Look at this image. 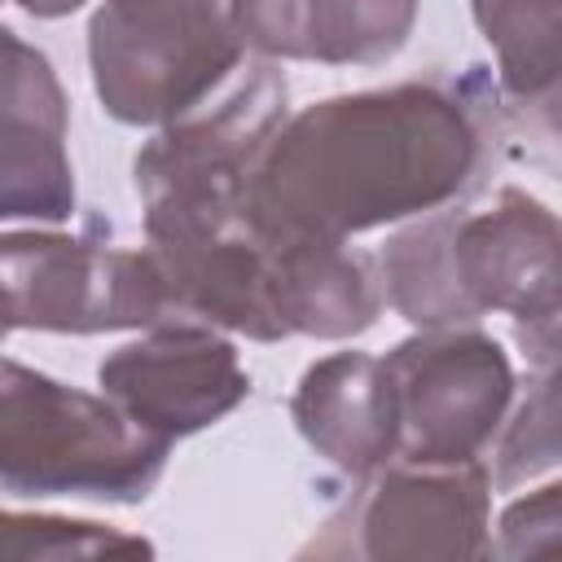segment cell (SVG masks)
I'll list each match as a JSON object with an SVG mask.
<instances>
[{"label":"cell","mask_w":562,"mask_h":562,"mask_svg":"<svg viewBox=\"0 0 562 562\" xmlns=\"http://www.w3.org/2000/svg\"><path fill=\"white\" fill-rule=\"evenodd\" d=\"M483 149V114L443 83L325 97L268 136L250 171L246 224L272 241H351L461 198L479 180Z\"/></svg>","instance_id":"obj_1"},{"label":"cell","mask_w":562,"mask_h":562,"mask_svg":"<svg viewBox=\"0 0 562 562\" xmlns=\"http://www.w3.org/2000/svg\"><path fill=\"white\" fill-rule=\"evenodd\" d=\"M558 215L522 193L501 189L479 211H426L378 255L382 303L417 329L479 325L505 312L540 369L558 360Z\"/></svg>","instance_id":"obj_2"},{"label":"cell","mask_w":562,"mask_h":562,"mask_svg":"<svg viewBox=\"0 0 562 562\" xmlns=\"http://www.w3.org/2000/svg\"><path fill=\"white\" fill-rule=\"evenodd\" d=\"M285 114V75L259 57L237 66L220 101L162 123L132 162L149 250L171 255L241 228L250 171Z\"/></svg>","instance_id":"obj_3"},{"label":"cell","mask_w":562,"mask_h":562,"mask_svg":"<svg viewBox=\"0 0 562 562\" xmlns=\"http://www.w3.org/2000/svg\"><path fill=\"white\" fill-rule=\"evenodd\" d=\"M167 452L171 439L132 422L110 395L0 356V492L140 505Z\"/></svg>","instance_id":"obj_4"},{"label":"cell","mask_w":562,"mask_h":562,"mask_svg":"<svg viewBox=\"0 0 562 562\" xmlns=\"http://www.w3.org/2000/svg\"><path fill=\"white\" fill-rule=\"evenodd\" d=\"M228 0H101L88 66L101 110L127 127H162L211 101L241 66Z\"/></svg>","instance_id":"obj_5"},{"label":"cell","mask_w":562,"mask_h":562,"mask_svg":"<svg viewBox=\"0 0 562 562\" xmlns=\"http://www.w3.org/2000/svg\"><path fill=\"white\" fill-rule=\"evenodd\" d=\"M0 303L13 329L114 334L171 321L162 272L145 250L48 228L0 233Z\"/></svg>","instance_id":"obj_6"},{"label":"cell","mask_w":562,"mask_h":562,"mask_svg":"<svg viewBox=\"0 0 562 562\" xmlns=\"http://www.w3.org/2000/svg\"><path fill=\"white\" fill-rule=\"evenodd\" d=\"M382 369L395 395V461L413 465L483 461L518 391L505 347L474 325L417 329Z\"/></svg>","instance_id":"obj_7"},{"label":"cell","mask_w":562,"mask_h":562,"mask_svg":"<svg viewBox=\"0 0 562 562\" xmlns=\"http://www.w3.org/2000/svg\"><path fill=\"white\" fill-rule=\"evenodd\" d=\"M492 474L483 461L413 465L391 461L360 479L342 509L325 522L321 540L303 553L316 558H373V562H461L492 549Z\"/></svg>","instance_id":"obj_8"},{"label":"cell","mask_w":562,"mask_h":562,"mask_svg":"<svg viewBox=\"0 0 562 562\" xmlns=\"http://www.w3.org/2000/svg\"><path fill=\"white\" fill-rule=\"evenodd\" d=\"M101 395L162 439H184L228 417L250 395L237 347L202 321H158L145 338L97 364Z\"/></svg>","instance_id":"obj_9"},{"label":"cell","mask_w":562,"mask_h":562,"mask_svg":"<svg viewBox=\"0 0 562 562\" xmlns=\"http://www.w3.org/2000/svg\"><path fill=\"white\" fill-rule=\"evenodd\" d=\"M241 48L268 61L382 66L417 22V0H228Z\"/></svg>","instance_id":"obj_10"},{"label":"cell","mask_w":562,"mask_h":562,"mask_svg":"<svg viewBox=\"0 0 562 562\" xmlns=\"http://www.w3.org/2000/svg\"><path fill=\"white\" fill-rule=\"evenodd\" d=\"M299 435L351 479L395 461V395L378 356L334 351L303 369L290 400Z\"/></svg>","instance_id":"obj_11"},{"label":"cell","mask_w":562,"mask_h":562,"mask_svg":"<svg viewBox=\"0 0 562 562\" xmlns=\"http://www.w3.org/2000/svg\"><path fill=\"white\" fill-rule=\"evenodd\" d=\"M272 241V237H268ZM272 307L281 334L356 338L382 316L378 259L329 237L272 241Z\"/></svg>","instance_id":"obj_12"},{"label":"cell","mask_w":562,"mask_h":562,"mask_svg":"<svg viewBox=\"0 0 562 562\" xmlns=\"http://www.w3.org/2000/svg\"><path fill=\"white\" fill-rule=\"evenodd\" d=\"M496 53L501 88L522 105H553L562 66V0H470Z\"/></svg>","instance_id":"obj_13"},{"label":"cell","mask_w":562,"mask_h":562,"mask_svg":"<svg viewBox=\"0 0 562 562\" xmlns=\"http://www.w3.org/2000/svg\"><path fill=\"white\" fill-rule=\"evenodd\" d=\"M75 211V171L66 136L57 132H0V224L44 220L61 224Z\"/></svg>","instance_id":"obj_14"},{"label":"cell","mask_w":562,"mask_h":562,"mask_svg":"<svg viewBox=\"0 0 562 562\" xmlns=\"http://www.w3.org/2000/svg\"><path fill=\"white\" fill-rule=\"evenodd\" d=\"M154 544L105 522L61 514H9L0 509V562H53V558H149Z\"/></svg>","instance_id":"obj_15"},{"label":"cell","mask_w":562,"mask_h":562,"mask_svg":"<svg viewBox=\"0 0 562 562\" xmlns=\"http://www.w3.org/2000/svg\"><path fill=\"white\" fill-rule=\"evenodd\" d=\"M22 127L66 136L70 105L53 75V61L0 22V132Z\"/></svg>","instance_id":"obj_16"},{"label":"cell","mask_w":562,"mask_h":562,"mask_svg":"<svg viewBox=\"0 0 562 562\" xmlns=\"http://www.w3.org/2000/svg\"><path fill=\"white\" fill-rule=\"evenodd\" d=\"M501 443H496V470L492 487L496 492H514L518 483L544 474L558 465V395H553V369H540V378L531 382L527 400L518 404V413L501 422Z\"/></svg>","instance_id":"obj_17"},{"label":"cell","mask_w":562,"mask_h":562,"mask_svg":"<svg viewBox=\"0 0 562 562\" xmlns=\"http://www.w3.org/2000/svg\"><path fill=\"white\" fill-rule=\"evenodd\" d=\"M558 496H562V487H558V483H544L536 496L514 501V505L501 514V540H492L487 553L522 558L527 531H536V536H540V549H549L553 536H558Z\"/></svg>","instance_id":"obj_18"},{"label":"cell","mask_w":562,"mask_h":562,"mask_svg":"<svg viewBox=\"0 0 562 562\" xmlns=\"http://www.w3.org/2000/svg\"><path fill=\"white\" fill-rule=\"evenodd\" d=\"M13 4H22V9L35 13V18H66V13H75L83 0H13Z\"/></svg>","instance_id":"obj_19"},{"label":"cell","mask_w":562,"mask_h":562,"mask_svg":"<svg viewBox=\"0 0 562 562\" xmlns=\"http://www.w3.org/2000/svg\"><path fill=\"white\" fill-rule=\"evenodd\" d=\"M9 329H13V325H9V312H4V303H0V342H4Z\"/></svg>","instance_id":"obj_20"}]
</instances>
